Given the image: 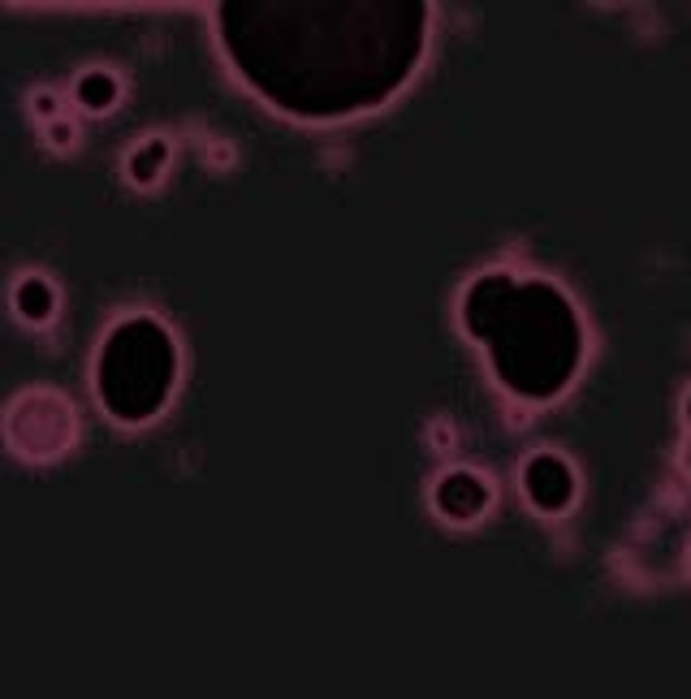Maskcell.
<instances>
[{
    "label": "cell",
    "mask_w": 691,
    "mask_h": 699,
    "mask_svg": "<svg viewBox=\"0 0 691 699\" xmlns=\"http://www.w3.org/2000/svg\"><path fill=\"white\" fill-rule=\"evenodd\" d=\"M424 0H221L233 74L277 113L346 121L393 100L428 52Z\"/></svg>",
    "instance_id": "cell-1"
},
{
    "label": "cell",
    "mask_w": 691,
    "mask_h": 699,
    "mask_svg": "<svg viewBox=\"0 0 691 699\" xmlns=\"http://www.w3.org/2000/svg\"><path fill=\"white\" fill-rule=\"evenodd\" d=\"M459 320L510 397L545 406L575 384L587 333L571 294L554 281L488 268L462 290Z\"/></svg>",
    "instance_id": "cell-2"
},
{
    "label": "cell",
    "mask_w": 691,
    "mask_h": 699,
    "mask_svg": "<svg viewBox=\"0 0 691 699\" xmlns=\"http://www.w3.org/2000/svg\"><path fill=\"white\" fill-rule=\"evenodd\" d=\"M178 384V342L156 316H125L96 354V397L117 424H151Z\"/></svg>",
    "instance_id": "cell-3"
},
{
    "label": "cell",
    "mask_w": 691,
    "mask_h": 699,
    "mask_svg": "<svg viewBox=\"0 0 691 699\" xmlns=\"http://www.w3.org/2000/svg\"><path fill=\"white\" fill-rule=\"evenodd\" d=\"M519 483H523V496L541 510V514H562L571 510L579 492V479L567 458L558 454H532L523 470H519Z\"/></svg>",
    "instance_id": "cell-4"
},
{
    "label": "cell",
    "mask_w": 691,
    "mask_h": 699,
    "mask_svg": "<svg viewBox=\"0 0 691 699\" xmlns=\"http://www.w3.org/2000/svg\"><path fill=\"white\" fill-rule=\"evenodd\" d=\"M488 501H493V488H488V479H484L480 470H471V466H454V470H446V475L433 483V505H437V514L450 518V523H462V527L475 523V518H484Z\"/></svg>",
    "instance_id": "cell-5"
},
{
    "label": "cell",
    "mask_w": 691,
    "mask_h": 699,
    "mask_svg": "<svg viewBox=\"0 0 691 699\" xmlns=\"http://www.w3.org/2000/svg\"><path fill=\"white\" fill-rule=\"evenodd\" d=\"M13 307H17V316H22V320L44 324V320L52 316V307H57V294H52V285H48V281L26 277V281L17 285V294H13Z\"/></svg>",
    "instance_id": "cell-6"
},
{
    "label": "cell",
    "mask_w": 691,
    "mask_h": 699,
    "mask_svg": "<svg viewBox=\"0 0 691 699\" xmlns=\"http://www.w3.org/2000/svg\"><path fill=\"white\" fill-rule=\"evenodd\" d=\"M165 164H169V143H165V138H147V143L130 156V177H134L138 186H151V182L165 173Z\"/></svg>",
    "instance_id": "cell-7"
},
{
    "label": "cell",
    "mask_w": 691,
    "mask_h": 699,
    "mask_svg": "<svg viewBox=\"0 0 691 699\" xmlns=\"http://www.w3.org/2000/svg\"><path fill=\"white\" fill-rule=\"evenodd\" d=\"M117 100V78L113 74H105V70H92V74H83L78 78V105L83 109H92V113H105V109H113Z\"/></svg>",
    "instance_id": "cell-8"
},
{
    "label": "cell",
    "mask_w": 691,
    "mask_h": 699,
    "mask_svg": "<svg viewBox=\"0 0 691 699\" xmlns=\"http://www.w3.org/2000/svg\"><path fill=\"white\" fill-rule=\"evenodd\" d=\"M683 410H688V419H691V393H688V406H683Z\"/></svg>",
    "instance_id": "cell-9"
},
{
    "label": "cell",
    "mask_w": 691,
    "mask_h": 699,
    "mask_svg": "<svg viewBox=\"0 0 691 699\" xmlns=\"http://www.w3.org/2000/svg\"><path fill=\"white\" fill-rule=\"evenodd\" d=\"M688 470H691V445H688Z\"/></svg>",
    "instance_id": "cell-10"
},
{
    "label": "cell",
    "mask_w": 691,
    "mask_h": 699,
    "mask_svg": "<svg viewBox=\"0 0 691 699\" xmlns=\"http://www.w3.org/2000/svg\"><path fill=\"white\" fill-rule=\"evenodd\" d=\"M688 566H691V553H688Z\"/></svg>",
    "instance_id": "cell-11"
}]
</instances>
